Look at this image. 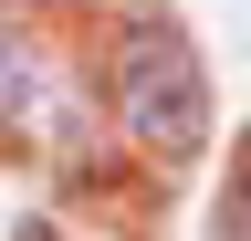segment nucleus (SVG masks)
Segmentation results:
<instances>
[{
    "label": "nucleus",
    "instance_id": "1",
    "mask_svg": "<svg viewBox=\"0 0 251 241\" xmlns=\"http://www.w3.org/2000/svg\"><path fill=\"white\" fill-rule=\"evenodd\" d=\"M115 115H126V136H147L157 158H188V147L209 136V74H199V53H188L178 21H136V32L115 42Z\"/></svg>",
    "mask_w": 251,
    "mask_h": 241
},
{
    "label": "nucleus",
    "instance_id": "2",
    "mask_svg": "<svg viewBox=\"0 0 251 241\" xmlns=\"http://www.w3.org/2000/svg\"><path fill=\"white\" fill-rule=\"evenodd\" d=\"M220 241H251V178H241V199H230V220H220Z\"/></svg>",
    "mask_w": 251,
    "mask_h": 241
}]
</instances>
